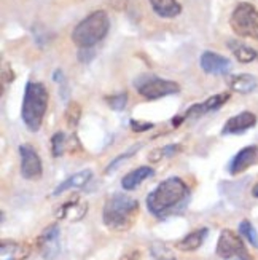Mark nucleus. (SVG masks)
<instances>
[{
    "label": "nucleus",
    "instance_id": "nucleus-1",
    "mask_svg": "<svg viewBox=\"0 0 258 260\" xmlns=\"http://www.w3.org/2000/svg\"><path fill=\"white\" fill-rule=\"evenodd\" d=\"M188 197V187L180 177H169L150 191L147 208L156 217H164L174 212Z\"/></svg>",
    "mask_w": 258,
    "mask_h": 260
},
{
    "label": "nucleus",
    "instance_id": "nucleus-2",
    "mask_svg": "<svg viewBox=\"0 0 258 260\" xmlns=\"http://www.w3.org/2000/svg\"><path fill=\"white\" fill-rule=\"evenodd\" d=\"M139 212V203L125 193L112 195L104 206V223L108 229L125 232L132 227Z\"/></svg>",
    "mask_w": 258,
    "mask_h": 260
},
{
    "label": "nucleus",
    "instance_id": "nucleus-3",
    "mask_svg": "<svg viewBox=\"0 0 258 260\" xmlns=\"http://www.w3.org/2000/svg\"><path fill=\"white\" fill-rule=\"evenodd\" d=\"M48 107V91L39 82H29L22 101V121L29 131H39Z\"/></svg>",
    "mask_w": 258,
    "mask_h": 260
},
{
    "label": "nucleus",
    "instance_id": "nucleus-4",
    "mask_svg": "<svg viewBox=\"0 0 258 260\" xmlns=\"http://www.w3.org/2000/svg\"><path fill=\"white\" fill-rule=\"evenodd\" d=\"M108 29L110 21L105 11H94L73 29L72 42L80 48H91L107 36Z\"/></svg>",
    "mask_w": 258,
    "mask_h": 260
},
{
    "label": "nucleus",
    "instance_id": "nucleus-5",
    "mask_svg": "<svg viewBox=\"0 0 258 260\" xmlns=\"http://www.w3.org/2000/svg\"><path fill=\"white\" fill-rule=\"evenodd\" d=\"M230 26L238 36L258 40V10L247 2L239 4L230 18Z\"/></svg>",
    "mask_w": 258,
    "mask_h": 260
},
{
    "label": "nucleus",
    "instance_id": "nucleus-6",
    "mask_svg": "<svg viewBox=\"0 0 258 260\" xmlns=\"http://www.w3.org/2000/svg\"><path fill=\"white\" fill-rule=\"evenodd\" d=\"M19 155H21V176L27 180L40 179L43 168H42V160L39 153L33 150L30 145H21Z\"/></svg>",
    "mask_w": 258,
    "mask_h": 260
},
{
    "label": "nucleus",
    "instance_id": "nucleus-7",
    "mask_svg": "<svg viewBox=\"0 0 258 260\" xmlns=\"http://www.w3.org/2000/svg\"><path fill=\"white\" fill-rule=\"evenodd\" d=\"M59 227L56 223L50 225L43 230V233L39 236L37 240V247L43 258L53 260L58 257L61 251V243H59Z\"/></svg>",
    "mask_w": 258,
    "mask_h": 260
},
{
    "label": "nucleus",
    "instance_id": "nucleus-8",
    "mask_svg": "<svg viewBox=\"0 0 258 260\" xmlns=\"http://www.w3.org/2000/svg\"><path fill=\"white\" fill-rule=\"evenodd\" d=\"M217 255L227 260L234 255H247L242 240L233 230H223L217 243Z\"/></svg>",
    "mask_w": 258,
    "mask_h": 260
},
{
    "label": "nucleus",
    "instance_id": "nucleus-9",
    "mask_svg": "<svg viewBox=\"0 0 258 260\" xmlns=\"http://www.w3.org/2000/svg\"><path fill=\"white\" fill-rule=\"evenodd\" d=\"M180 91V86L171 80H161V78H152L139 86V93L147 99H160L169 94Z\"/></svg>",
    "mask_w": 258,
    "mask_h": 260
},
{
    "label": "nucleus",
    "instance_id": "nucleus-10",
    "mask_svg": "<svg viewBox=\"0 0 258 260\" xmlns=\"http://www.w3.org/2000/svg\"><path fill=\"white\" fill-rule=\"evenodd\" d=\"M228 99H230V93H220L215 96H210L209 99L204 101V103L195 104V106L190 107L185 112L183 118H198V117H203V115L209 114V112H215L225 104Z\"/></svg>",
    "mask_w": 258,
    "mask_h": 260
},
{
    "label": "nucleus",
    "instance_id": "nucleus-11",
    "mask_svg": "<svg viewBox=\"0 0 258 260\" xmlns=\"http://www.w3.org/2000/svg\"><path fill=\"white\" fill-rule=\"evenodd\" d=\"M201 69H203L206 74H212V75H225L231 71V62L230 59L223 58V56L212 53V51H206L201 56Z\"/></svg>",
    "mask_w": 258,
    "mask_h": 260
},
{
    "label": "nucleus",
    "instance_id": "nucleus-12",
    "mask_svg": "<svg viewBox=\"0 0 258 260\" xmlns=\"http://www.w3.org/2000/svg\"><path fill=\"white\" fill-rule=\"evenodd\" d=\"M256 123V117L252 114V112H241V114L231 117L225 126L222 129L223 136H228V134H241L244 131H247L250 128L255 126Z\"/></svg>",
    "mask_w": 258,
    "mask_h": 260
},
{
    "label": "nucleus",
    "instance_id": "nucleus-13",
    "mask_svg": "<svg viewBox=\"0 0 258 260\" xmlns=\"http://www.w3.org/2000/svg\"><path fill=\"white\" fill-rule=\"evenodd\" d=\"M258 161V147L256 145H249L244 147V149L233 158V161L230 165V173L231 174H241L245 169H249L252 165Z\"/></svg>",
    "mask_w": 258,
    "mask_h": 260
},
{
    "label": "nucleus",
    "instance_id": "nucleus-14",
    "mask_svg": "<svg viewBox=\"0 0 258 260\" xmlns=\"http://www.w3.org/2000/svg\"><path fill=\"white\" fill-rule=\"evenodd\" d=\"M88 212V205L86 201H80V200H73V201H67L58 209L56 216L58 219H65L70 222H78L82 220Z\"/></svg>",
    "mask_w": 258,
    "mask_h": 260
},
{
    "label": "nucleus",
    "instance_id": "nucleus-15",
    "mask_svg": "<svg viewBox=\"0 0 258 260\" xmlns=\"http://www.w3.org/2000/svg\"><path fill=\"white\" fill-rule=\"evenodd\" d=\"M152 176H153V169L150 166H140L123 177L121 187L125 190H134V188H137L145 179H149Z\"/></svg>",
    "mask_w": 258,
    "mask_h": 260
},
{
    "label": "nucleus",
    "instance_id": "nucleus-16",
    "mask_svg": "<svg viewBox=\"0 0 258 260\" xmlns=\"http://www.w3.org/2000/svg\"><path fill=\"white\" fill-rule=\"evenodd\" d=\"M228 85L233 91L247 94L252 93L256 88V78L250 74H241V75H231L228 78Z\"/></svg>",
    "mask_w": 258,
    "mask_h": 260
},
{
    "label": "nucleus",
    "instance_id": "nucleus-17",
    "mask_svg": "<svg viewBox=\"0 0 258 260\" xmlns=\"http://www.w3.org/2000/svg\"><path fill=\"white\" fill-rule=\"evenodd\" d=\"M93 177V173L89 171V169H85V171H80V173H77L73 176H70L69 179H65L64 182L61 185H58V188L54 190V193L53 195H61L64 193V191L67 190H70V188H80V187H85L89 180H91Z\"/></svg>",
    "mask_w": 258,
    "mask_h": 260
},
{
    "label": "nucleus",
    "instance_id": "nucleus-18",
    "mask_svg": "<svg viewBox=\"0 0 258 260\" xmlns=\"http://www.w3.org/2000/svg\"><path fill=\"white\" fill-rule=\"evenodd\" d=\"M153 11L161 18H175L180 15L182 7L177 0H150Z\"/></svg>",
    "mask_w": 258,
    "mask_h": 260
},
{
    "label": "nucleus",
    "instance_id": "nucleus-19",
    "mask_svg": "<svg viewBox=\"0 0 258 260\" xmlns=\"http://www.w3.org/2000/svg\"><path fill=\"white\" fill-rule=\"evenodd\" d=\"M207 236V229H199V230H195L190 235H187L183 240H180L177 243V247L183 252H192V251H196L198 247L204 243Z\"/></svg>",
    "mask_w": 258,
    "mask_h": 260
},
{
    "label": "nucleus",
    "instance_id": "nucleus-20",
    "mask_svg": "<svg viewBox=\"0 0 258 260\" xmlns=\"http://www.w3.org/2000/svg\"><path fill=\"white\" fill-rule=\"evenodd\" d=\"M230 50L233 51L234 58L242 64L253 62L258 58V53L253 48L247 47V45H244V43H239V42H230Z\"/></svg>",
    "mask_w": 258,
    "mask_h": 260
},
{
    "label": "nucleus",
    "instance_id": "nucleus-21",
    "mask_svg": "<svg viewBox=\"0 0 258 260\" xmlns=\"http://www.w3.org/2000/svg\"><path fill=\"white\" fill-rule=\"evenodd\" d=\"M150 252H152V255H153L155 260H177L174 251L166 243H163V241H155V243H152Z\"/></svg>",
    "mask_w": 258,
    "mask_h": 260
},
{
    "label": "nucleus",
    "instance_id": "nucleus-22",
    "mask_svg": "<svg viewBox=\"0 0 258 260\" xmlns=\"http://www.w3.org/2000/svg\"><path fill=\"white\" fill-rule=\"evenodd\" d=\"M72 138L67 139L64 133H56L53 138H51V153L53 156H61L64 155L65 150H70L69 149V144H70Z\"/></svg>",
    "mask_w": 258,
    "mask_h": 260
},
{
    "label": "nucleus",
    "instance_id": "nucleus-23",
    "mask_svg": "<svg viewBox=\"0 0 258 260\" xmlns=\"http://www.w3.org/2000/svg\"><path fill=\"white\" fill-rule=\"evenodd\" d=\"M80 117H82V107L78 103L72 101V103H69V106H67V109H65V115H64L65 123L70 128H75L78 125V121H80Z\"/></svg>",
    "mask_w": 258,
    "mask_h": 260
},
{
    "label": "nucleus",
    "instance_id": "nucleus-24",
    "mask_svg": "<svg viewBox=\"0 0 258 260\" xmlns=\"http://www.w3.org/2000/svg\"><path fill=\"white\" fill-rule=\"evenodd\" d=\"M239 233L247 240L253 247H258V233L249 220H242L239 223Z\"/></svg>",
    "mask_w": 258,
    "mask_h": 260
},
{
    "label": "nucleus",
    "instance_id": "nucleus-25",
    "mask_svg": "<svg viewBox=\"0 0 258 260\" xmlns=\"http://www.w3.org/2000/svg\"><path fill=\"white\" fill-rule=\"evenodd\" d=\"M107 103L110 104V107L120 112L126 107V103H128V94L126 93H123V94H118V96H110L107 98Z\"/></svg>",
    "mask_w": 258,
    "mask_h": 260
},
{
    "label": "nucleus",
    "instance_id": "nucleus-26",
    "mask_svg": "<svg viewBox=\"0 0 258 260\" xmlns=\"http://www.w3.org/2000/svg\"><path fill=\"white\" fill-rule=\"evenodd\" d=\"M137 150H139V149H137V147H132V149H131L129 152H126L125 155H121V156H118V158H117V160H115L114 163H112V165H108V168L105 169V173H107V174H108V173H112V171H114V169H115V168H117V166H118V165L121 163V161H125V160H126V158H129V156H131L132 153H136Z\"/></svg>",
    "mask_w": 258,
    "mask_h": 260
},
{
    "label": "nucleus",
    "instance_id": "nucleus-27",
    "mask_svg": "<svg viewBox=\"0 0 258 260\" xmlns=\"http://www.w3.org/2000/svg\"><path fill=\"white\" fill-rule=\"evenodd\" d=\"M131 128L136 131V133H142V131H147L150 128H153V125H152V123H145V121L131 120Z\"/></svg>",
    "mask_w": 258,
    "mask_h": 260
},
{
    "label": "nucleus",
    "instance_id": "nucleus-28",
    "mask_svg": "<svg viewBox=\"0 0 258 260\" xmlns=\"http://www.w3.org/2000/svg\"><path fill=\"white\" fill-rule=\"evenodd\" d=\"M139 258H140V251L132 249V251H128L126 254H123L120 260H139Z\"/></svg>",
    "mask_w": 258,
    "mask_h": 260
},
{
    "label": "nucleus",
    "instance_id": "nucleus-29",
    "mask_svg": "<svg viewBox=\"0 0 258 260\" xmlns=\"http://www.w3.org/2000/svg\"><path fill=\"white\" fill-rule=\"evenodd\" d=\"M126 4H128V0H110V5L115 10H125Z\"/></svg>",
    "mask_w": 258,
    "mask_h": 260
},
{
    "label": "nucleus",
    "instance_id": "nucleus-30",
    "mask_svg": "<svg viewBox=\"0 0 258 260\" xmlns=\"http://www.w3.org/2000/svg\"><path fill=\"white\" fill-rule=\"evenodd\" d=\"M227 260H249L247 255H234V257H230Z\"/></svg>",
    "mask_w": 258,
    "mask_h": 260
},
{
    "label": "nucleus",
    "instance_id": "nucleus-31",
    "mask_svg": "<svg viewBox=\"0 0 258 260\" xmlns=\"http://www.w3.org/2000/svg\"><path fill=\"white\" fill-rule=\"evenodd\" d=\"M252 193H253V197H255V198H258V184H256V185L253 187V190H252Z\"/></svg>",
    "mask_w": 258,
    "mask_h": 260
}]
</instances>
